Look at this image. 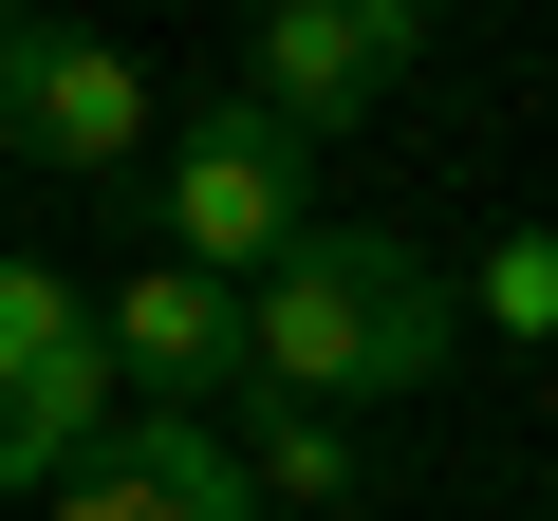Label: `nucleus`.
I'll return each instance as SVG.
<instances>
[{
	"instance_id": "5",
	"label": "nucleus",
	"mask_w": 558,
	"mask_h": 521,
	"mask_svg": "<svg viewBox=\"0 0 558 521\" xmlns=\"http://www.w3.org/2000/svg\"><path fill=\"white\" fill-rule=\"evenodd\" d=\"M168 131L149 57L131 38H75V20H20L0 38V149H38V168H131Z\"/></svg>"
},
{
	"instance_id": "6",
	"label": "nucleus",
	"mask_w": 558,
	"mask_h": 521,
	"mask_svg": "<svg viewBox=\"0 0 558 521\" xmlns=\"http://www.w3.org/2000/svg\"><path fill=\"white\" fill-rule=\"evenodd\" d=\"M38 502H57V521H260L205 410H131V428H94V447L38 484Z\"/></svg>"
},
{
	"instance_id": "4",
	"label": "nucleus",
	"mask_w": 558,
	"mask_h": 521,
	"mask_svg": "<svg viewBox=\"0 0 558 521\" xmlns=\"http://www.w3.org/2000/svg\"><path fill=\"white\" fill-rule=\"evenodd\" d=\"M94 428H112V354H94V299L57 280V260H0V484H57Z\"/></svg>"
},
{
	"instance_id": "11",
	"label": "nucleus",
	"mask_w": 558,
	"mask_h": 521,
	"mask_svg": "<svg viewBox=\"0 0 558 521\" xmlns=\"http://www.w3.org/2000/svg\"><path fill=\"white\" fill-rule=\"evenodd\" d=\"M336 521H373V502H336Z\"/></svg>"
},
{
	"instance_id": "1",
	"label": "nucleus",
	"mask_w": 558,
	"mask_h": 521,
	"mask_svg": "<svg viewBox=\"0 0 558 521\" xmlns=\"http://www.w3.org/2000/svg\"><path fill=\"white\" fill-rule=\"evenodd\" d=\"M465 354V280L428 242H391V223H299L242 280V391H279V410H391V391H428Z\"/></svg>"
},
{
	"instance_id": "3",
	"label": "nucleus",
	"mask_w": 558,
	"mask_h": 521,
	"mask_svg": "<svg viewBox=\"0 0 558 521\" xmlns=\"http://www.w3.org/2000/svg\"><path fill=\"white\" fill-rule=\"evenodd\" d=\"M428 20L447 0H260V38H242V112H279V131H354L410 57H428Z\"/></svg>"
},
{
	"instance_id": "8",
	"label": "nucleus",
	"mask_w": 558,
	"mask_h": 521,
	"mask_svg": "<svg viewBox=\"0 0 558 521\" xmlns=\"http://www.w3.org/2000/svg\"><path fill=\"white\" fill-rule=\"evenodd\" d=\"M223 465H242V502H299V521L354 502V428H336V410H279V391H260V428H242Z\"/></svg>"
},
{
	"instance_id": "2",
	"label": "nucleus",
	"mask_w": 558,
	"mask_h": 521,
	"mask_svg": "<svg viewBox=\"0 0 558 521\" xmlns=\"http://www.w3.org/2000/svg\"><path fill=\"white\" fill-rule=\"evenodd\" d=\"M149 223H168V260H186V280H260V260L317 223V149L279 131V112H242V94H205V112L168 131Z\"/></svg>"
},
{
	"instance_id": "10",
	"label": "nucleus",
	"mask_w": 558,
	"mask_h": 521,
	"mask_svg": "<svg viewBox=\"0 0 558 521\" xmlns=\"http://www.w3.org/2000/svg\"><path fill=\"white\" fill-rule=\"evenodd\" d=\"M20 20H38V0H0V38H20Z\"/></svg>"
},
{
	"instance_id": "7",
	"label": "nucleus",
	"mask_w": 558,
	"mask_h": 521,
	"mask_svg": "<svg viewBox=\"0 0 558 521\" xmlns=\"http://www.w3.org/2000/svg\"><path fill=\"white\" fill-rule=\"evenodd\" d=\"M94 354H112V373H149V410H205V391H242V280L131 260V280L94 299Z\"/></svg>"
},
{
	"instance_id": "9",
	"label": "nucleus",
	"mask_w": 558,
	"mask_h": 521,
	"mask_svg": "<svg viewBox=\"0 0 558 521\" xmlns=\"http://www.w3.org/2000/svg\"><path fill=\"white\" fill-rule=\"evenodd\" d=\"M465 317H484L502 354H558V223H502V242H484V280H465Z\"/></svg>"
}]
</instances>
